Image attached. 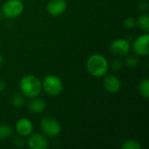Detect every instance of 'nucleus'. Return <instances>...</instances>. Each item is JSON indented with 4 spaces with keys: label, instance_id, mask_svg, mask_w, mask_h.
Returning <instances> with one entry per match:
<instances>
[{
    "label": "nucleus",
    "instance_id": "1",
    "mask_svg": "<svg viewBox=\"0 0 149 149\" xmlns=\"http://www.w3.org/2000/svg\"><path fill=\"white\" fill-rule=\"evenodd\" d=\"M86 70L93 77L100 78L105 76L109 69L107 59L101 54H93L86 60Z\"/></svg>",
    "mask_w": 149,
    "mask_h": 149
},
{
    "label": "nucleus",
    "instance_id": "2",
    "mask_svg": "<svg viewBox=\"0 0 149 149\" xmlns=\"http://www.w3.org/2000/svg\"><path fill=\"white\" fill-rule=\"evenodd\" d=\"M19 89L24 97L30 99L36 98L42 91V83L36 76L27 74L21 78L19 81Z\"/></svg>",
    "mask_w": 149,
    "mask_h": 149
},
{
    "label": "nucleus",
    "instance_id": "3",
    "mask_svg": "<svg viewBox=\"0 0 149 149\" xmlns=\"http://www.w3.org/2000/svg\"><path fill=\"white\" fill-rule=\"evenodd\" d=\"M42 83V89L50 96H58L64 90V85L61 79L56 75H47Z\"/></svg>",
    "mask_w": 149,
    "mask_h": 149
},
{
    "label": "nucleus",
    "instance_id": "4",
    "mask_svg": "<svg viewBox=\"0 0 149 149\" xmlns=\"http://www.w3.org/2000/svg\"><path fill=\"white\" fill-rule=\"evenodd\" d=\"M40 128L48 137H57L61 133V126L58 121L51 116H45L40 120Z\"/></svg>",
    "mask_w": 149,
    "mask_h": 149
},
{
    "label": "nucleus",
    "instance_id": "5",
    "mask_svg": "<svg viewBox=\"0 0 149 149\" xmlns=\"http://www.w3.org/2000/svg\"><path fill=\"white\" fill-rule=\"evenodd\" d=\"M2 13L6 18H16L24 11V3L21 0H7L2 6Z\"/></svg>",
    "mask_w": 149,
    "mask_h": 149
},
{
    "label": "nucleus",
    "instance_id": "6",
    "mask_svg": "<svg viewBox=\"0 0 149 149\" xmlns=\"http://www.w3.org/2000/svg\"><path fill=\"white\" fill-rule=\"evenodd\" d=\"M109 49L111 53L115 56H125L130 52L131 43L126 38H117L110 44Z\"/></svg>",
    "mask_w": 149,
    "mask_h": 149
},
{
    "label": "nucleus",
    "instance_id": "7",
    "mask_svg": "<svg viewBox=\"0 0 149 149\" xmlns=\"http://www.w3.org/2000/svg\"><path fill=\"white\" fill-rule=\"evenodd\" d=\"M133 50L138 56H148L149 54V34L140 35L133 43Z\"/></svg>",
    "mask_w": 149,
    "mask_h": 149
},
{
    "label": "nucleus",
    "instance_id": "8",
    "mask_svg": "<svg viewBox=\"0 0 149 149\" xmlns=\"http://www.w3.org/2000/svg\"><path fill=\"white\" fill-rule=\"evenodd\" d=\"M28 147L31 149H47L49 142L47 138L42 134H31L27 141Z\"/></svg>",
    "mask_w": 149,
    "mask_h": 149
},
{
    "label": "nucleus",
    "instance_id": "9",
    "mask_svg": "<svg viewBox=\"0 0 149 149\" xmlns=\"http://www.w3.org/2000/svg\"><path fill=\"white\" fill-rule=\"evenodd\" d=\"M67 8V3L65 0H50L46 5L47 12L53 17L63 14Z\"/></svg>",
    "mask_w": 149,
    "mask_h": 149
},
{
    "label": "nucleus",
    "instance_id": "10",
    "mask_svg": "<svg viewBox=\"0 0 149 149\" xmlns=\"http://www.w3.org/2000/svg\"><path fill=\"white\" fill-rule=\"evenodd\" d=\"M103 86H104V88L106 89V91H107L108 93H110L112 94H115L120 90L121 82L116 75L108 74L104 78Z\"/></svg>",
    "mask_w": 149,
    "mask_h": 149
},
{
    "label": "nucleus",
    "instance_id": "11",
    "mask_svg": "<svg viewBox=\"0 0 149 149\" xmlns=\"http://www.w3.org/2000/svg\"><path fill=\"white\" fill-rule=\"evenodd\" d=\"M15 128L19 135L27 137L33 132V124L31 120L27 118H21L17 121Z\"/></svg>",
    "mask_w": 149,
    "mask_h": 149
},
{
    "label": "nucleus",
    "instance_id": "12",
    "mask_svg": "<svg viewBox=\"0 0 149 149\" xmlns=\"http://www.w3.org/2000/svg\"><path fill=\"white\" fill-rule=\"evenodd\" d=\"M46 104L42 99L32 98L28 104V110L32 113H41L45 110Z\"/></svg>",
    "mask_w": 149,
    "mask_h": 149
},
{
    "label": "nucleus",
    "instance_id": "13",
    "mask_svg": "<svg viewBox=\"0 0 149 149\" xmlns=\"http://www.w3.org/2000/svg\"><path fill=\"white\" fill-rule=\"evenodd\" d=\"M136 25H138L145 32H149V16L148 14L141 15L136 19Z\"/></svg>",
    "mask_w": 149,
    "mask_h": 149
},
{
    "label": "nucleus",
    "instance_id": "14",
    "mask_svg": "<svg viewBox=\"0 0 149 149\" xmlns=\"http://www.w3.org/2000/svg\"><path fill=\"white\" fill-rule=\"evenodd\" d=\"M13 134V128L10 125H0V141H4L10 138Z\"/></svg>",
    "mask_w": 149,
    "mask_h": 149
},
{
    "label": "nucleus",
    "instance_id": "15",
    "mask_svg": "<svg viewBox=\"0 0 149 149\" xmlns=\"http://www.w3.org/2000/svg\"><path fill=\"white\" fill-rule=\"evenodd\" d=\"M139 92L145 99H148L149 97V80L148 78L141 80L139 84Z\"/></svg>",
    "mask_w": 149,
    "mask_h": 149
},
{
    "label": "nucleus",
    "instance_id": "16",
    "mask_svg": "<svg viewBox=\"0 0 149 149\" xmlns=\"http://www.w3.org/2000/svg\"><path fill=\"white\" fill-rule=\"evenodd\" d=\"M24 103V96L22 93H15L10 98V104L15 108H20Z\"/></svg>",
    "mask_w": 149,
    "mask_h": 149
},
{
    "label": "nucleus",
    "instance_id": "17",
    "mask_svg": "<svg viewBox=\"0 0 149 149\" xmlns=\"http://www.w3.org/2000/svg\"><path fill=\"white\" fill-rule=\"evenodd\" d=\"M141 144L139 141L134 140V139H128L125 141L121 146L122 149H141Z\"/></svg>",
    "mask_w": 149,
    "mask_h": 149
},
{
    "label": "nucleus",
    "instance_id": "18",
    "mask_svg": "<svg viewBox=\"0 0 149 149\" xmlns=\"http://www.w3.org/2000/svg\"><path fill=\"white\" fill-rule=\"evenodd\" d=\"M126 65L129 68H135L139 64V58L134 55H128L125 60Z\"/></svg>",
    "mask_w": 149,
    "mask_h": 149
},
{
    "label": "nucleus",
    "instance_id": "19",
    "mask_svg": "<svg viewBox=\"0 0 149 149\" xmlns=\"http://www.w3.org/2000/svg\"><path fill=\"white\" fill-rule=\"evenodd\" d=\"M109 66H111V68H112L113 71L119 72L123 67V62L120 59H119V58H115V59H113L112 60V62L109 65Z\"/></svg>",
    "mask_w": 149,
    "mask_h": 149
},
{
    "label": "nucleus",
    "instance_id": "20",
    "mask_svg": "<svg viewBox=\"0 0 149 149\" xmlns=\"http://www.w3.org/2000/svg\"><path fill=\"white\" fill-rule=\"evenodd\" d=\"M123 24L127 29H133L136 26V19L132 17H127L125 18Z\"/></svg>",
    "mask_w": 149,
    "mask_h": 149
},
{
    "label": "nucleus",
    "instance_id": "21",
    "mask_svg": "<svg viewBox=\"0 0 149 149\" xmlns=\"http://www.w3.org/2000/svg\"><path fill=\"white\" fill-rule=\"evenodd\" d=\"M138 8L140 10H148V3L147 1H140L138 3Z\"/></svg>",
    "mask_w": 149,
    "mask_h": 149
},
{
    "label": "nucleus",
    "instance_id": "22",
    "mask_svg": "<svg viewBox=\"0 0 149 149\" xmlns=\"http://www.w3.org/2000/svg\"><path fill=\"white\" fill-rule=\"evenodd\" d=\"M5 88H6V83L3 80H1L0 79V92L4 91Z\"/></svg>",
    "mask_w": 149,
    "mask_h": 149
},
{
    "label": "nucleus",
    "instance_id": "23",
    "mask_svg": "<svg viewBox=\"0 0 149 149\" xmlns=\"http://www.w3.org/2000/svg\"><path fill=\"white\" fill-rule=\"evenodd\" d=\"M3 63V57L0 54V65H2Z\"/></svg>",
    "mask_w": 149,
    "mask_h": 149
},
{
    "label": "nucleus",
    "instance_id": "24",
    "mask_svg": "<svg viewBox=\"0 0 149 149\" xmlns=\"http://www.w3.org/2000/svg\"><path fill=\"white\" fill-rule=\"evenodd\" d=\"M2 17H3V13H2V10L0 9V21L2 20Z\"/></svg>",
    "mask_w": 149,
    "mask_h": 149
},
{
    "label": "nucleus",
    "instance_id": "25",
    "mask_svg": "<svg viewBox=\"0 0 149 149\" xmlns=\"http://www.w3.org/2000/svg\"><path fill=\"white\" fill-rule=\"evenodd\" d=\"M0 42H1V41H0Z\"/></svg>",
    "mask_w": 149,
    "mask_h": 149
}]
</instances>
